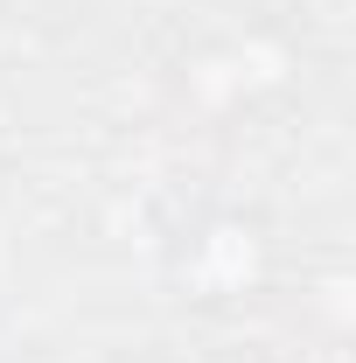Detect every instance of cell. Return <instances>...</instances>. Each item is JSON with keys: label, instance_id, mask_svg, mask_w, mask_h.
Masks as SVG:
<instances>
[]
</instances>
